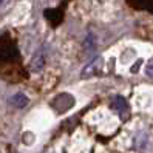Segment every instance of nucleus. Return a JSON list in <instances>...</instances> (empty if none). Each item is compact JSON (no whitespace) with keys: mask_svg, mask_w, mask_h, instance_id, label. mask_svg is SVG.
<instances>
[{"mask_svg":"<svg viewBox=\"0 0 153 153\" xmlns=\"http://www.w3.org/2000/svg\"><path fill=\"white\" fill-rule=\"evenodd\" d=\"M141 64H142V60L139 59V60L136 62V65H134V67H131V73H136V71L141 68Z\"/></svg>","mask_w":153,"mask_h":153,"instance_id":"obj_7","label":"nucleus"},{"mask_svg":"<svg viewBox=\"0 0 153 153\" xmlns=\"http://www.w3.org/2000/svg\"><path fill=\"white\" fill-rule=\"evenodd\" d=\"M43 64H45V59L42 54H37L33 57V70L34 71H40L43 68Z\"/></svg>","mask_w":153,"mask_h":153,"instance_id":"obj_5","label":"nucleus"},{"mask_svg":"<svg viewBox=\"0 0 153 153\" xmlns=\"http://www.w3.org/2000/svg\"><path fill=\"white\" fill-rule=\"evenodd\" d=\"M146 73H147V76L153 77V57L147 62V65H146Z\"/></svg>","mask_w":153,"mask_h":153,"instance_id":"obj_6","label":"nucleus"},{"mask_svg":"<svg viewBox=\"0 0 153 153\" xmlns=\"http://www.w3.org/2000/svg\"><path fill=\"white\" fill-rule=\"evenodd\" d=\"M74 105V97L68 94V93H62L59 96L54 97V101H53V108L59 113H65L68 111L71 107Z\"/></svg>","mask_w":153,"mask_h":153,"instance_id":"obj_1","label":"nucleus"},{"mask_svg":"<svg viewBox=\"0 0 153 153\" xmlns=\"http://www.w3.org/2000/svg\"><path fill=\"white\" fill-rule=\"evenodd\" d=\"M85 47H88V48H93L94 47V43H93V37L90 36V37L87 39V42H85Z\"/></svg>","mask_w":153,"mask_h":153,"instance_id":"obj_8","label":"nucleus"},{"mask_svg":"<svg viewBox=\"0 0 153 153\" xmlns=\"http://www.w3.org/2000/svg\"><path fill=\"white\" fill-rule=\"evenodd\" d=\"M111 108L116 113H119L121 116H127V113H128V104H127V101H125L122 96H114L113 101H111Z\"/></svg>","mask_w":153,"mask_h":153,"instance_id":"obj_2","label":"nucleus"},{"mask_svg":"<svg viewBox=\"0 0 153 153\" xmlns=\"http://www.w3.org/2000/svg\"><path fill=\"white\" fill-rule=\"evenodd\" d=\"M10 104L13 107H16V108H23V107H26V104H28V97L23 93H16L14 96H11Z\"/></svg>","mask_w":153,"mask_h":153,"instance_id":"obj_4","label":"nucleus"},{"mask_svg":"<svg viewBox=\"0 0 153 153\" xmlns=\"http://www.w3.org/2000/svg\"><path fill=\"white\" fill-rule=\"evenodd\" d=\"M101 67H102V57L101 56H97L96 59H93L90 64L84 68V71H82V76L84 77H90V76H94L99 70H101Z\"/></svg>","mask_w":153,"mask_h":153,"instance_id":"obj_3","label":"nucleus"}]
</instances>
